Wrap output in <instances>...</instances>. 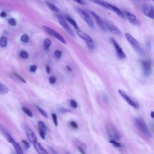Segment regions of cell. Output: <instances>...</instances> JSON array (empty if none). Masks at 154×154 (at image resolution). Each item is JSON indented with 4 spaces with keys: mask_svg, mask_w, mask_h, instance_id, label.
Wrapping results in <instances>:
<instances>
[{
    "mask_svg": "<svg viewBox=\"0 0 154 154\" xmlns=\"http://www.w3.org/2000/svg\"><path fill=\"white\" fill-rule=\"evenodd\" d=\"M38 128L42 129L46 133V127L44 122L39 120L38 122Z\"/></svg>",
    "mask_w": 154,
    "mask_h": 154,
    "instance_id": "cell-25",
    "label": "cell"
},
{
    "mask_svg": "<svg viewBox=\"0 0 154 154\" xmlns=\"http://www.w3.org/2000/svg\"><path fill=\"white\" fill-rule=\"evenodd\" d=\"M77 33L80 38L86 41V44L90 49L93 50L95 48V45L93 40L88 34L79 30L77 31Z\"/></svg>",
    "mask_w": 154,
    "mask_h": 154,
    "instance_id": "cell-3",
    "label": "cell"
},
{
    "mask_svg": "<svg viewBox=\"0 0 154 154\" xmlns=\"http://www.w3.org/2000/svg\"><path fill=\"white\" fill-rule=\"evenodd\" d=\"M112 11H113L117 15L124 19H126V17L124 13L118 8L113 5Z\"/></svg>",
    "mask_w": 154,
    "mask_h": 154,
    "instance_id": "cell-18",
    "label": "cell"
},
{
    "mask_svg": "<svg viewBox=\"0 0 154 154\" xmlns=\"http://www.w3.org/2000/svg\"><path fill=\"white\" fill-rule=\"evenodd\" d=\"M109 143L113 144L114 146L116 147H119L121 146L120 143H118L115 140H111L109 141Z\"/></svg>",
    "mask_w": 154,
    "mask_h": 154,
    "instance_id": "cell-36",
    "label": "cell"
},
{
    "mask_svg": "<svg viewBox=\"0 0 154 154\" xmlns=\"http://www.w3.org/2000/svg\"><path fill=\"white\" fill-rule=\"evenodd\" d=\"M13 145L15 149L16 152L18 154H23V150L19 143L15 142L13 143Z\"/></svg>",
    "mask_w": 154,
    "mask_h": 154,
    "instance_id": "cell-22",
    "label": "cell"
},
{
    "mask_svg": "<svg viewBox=\"0 0 154 154\" xmlns=\"http://www.w3.org/2000/svg\"><path fill=\"white\" fill-rule=\"evenodd\" d=\"M66 20L72 24L75 29L77 30H79L76 22L73 18L69 16H66Z\"/></svg>",
    "mask_w": 154,
    "mask_h": 154,
    "instance_id": "cell-19",
    "label": "cell"
},
{
    "mask_svg": "<svg viewBox=\"0 0 154 154\" xmlns=\"http://www.w3.org/2000/svg\"><path fill=\"white\" fill-rule=\"evenodd\" d=\"M146 45L147 50L149 51H151V43L149 41H147L146 42Z\"/></svg>",
    "mask_w": 154,
    "mask_h": 154,
    "instance_id": "cell-41",
    "label": "cell"
},
{
    "mask_svg": "<svg viewBox=\"0 0 154 154\" xmlns=\"http://www.w3.org/2000/svg\"><path fill=\"white\" fill-rule=\"evenodd\" d=\"M46 72L48 73H50V67L46 65Z\"/></svg>",
    "mask_w": 154,
    "mask_h": 154,
    "instance_id": "cell-46",
    "label": "cell"
},
{
    "mask_svg": "<svg viewBox=\"0 0 154 154\" xmlns=\"http://www.w3.org/2000/svg\"><path fill=\"white\" fill-rule=\"evenodd\" d=\"M29 37L27 34L23 35L21 38V40L24 42L27 43L29 41Z\"/></svg>",
    "mask_w": 154,
    "mask_h": 154,
    "instance_id": "cell-29",
    "label": "cell"
},
{
    "mask_svg": "<svg viewBox=\"0 0 154 154\" xmlns=\"http://www.w3.org/2000/svg\"><path fill=\"white\" fill-rule=\"evenodd\" d=\"M105 23L107 29L111 33L119 36H122V34L121 32L116 26L108 22Z\"/></svg>",
    "mask_w": 154,
    "mask_h": 154,
    "instance_id": "cell-11",
    "label": "cell"
},
{
    "mask_svg": "<svg viewBox=\"0 0 154 154\" xmlns=\"http://www.w3.org/2000/svg\"><path fill=\"white\" fill-rule=\"evenodd\" d=\"M27 137L30 142L32 143H37V139L34 133L29 128L26 127L25 128Z\"/></svg>",
    "mask_w": 154,
    "mask_h": 154,
    "instance_id": "cell-14",
    "label": "cell"
},
{
    "mask_svg": "<svg viewBox=\"0 0 154 154\" xmlns=\"http://www.w3.org/2000/svg\"><path fill=\"white\" fill-rule=\"evenodd\" d=\"M9 92L8 88L1 83H0V94L4 95L7 94Z\"/></svg>",
    "mask_w": 154,
    "mask_h": 154,
    "instance_id": "cell-21",
    "label": "cell"
},
{
    "mask_svg": "<svg viewBox=\"0 0 154 154\" xmlns=\"http://www.w3.org/2000/svg\"><path fill=\"white\" fill-rule=\"evenodd\" d=\"M24 147H25V149L26 150H28L30 147V144L28 143H24Z\"/></svg>",
    "mask_w": 154,
    "mask_h": 154,
    "instance_id": "cell-43",
    "label": "cell"
},
{
    "mask_svg": "<svg viewBox=\"0 0 154 154\" xmlns=\"http://www.w3.org/2000/svg\"><path fill=\"white\" fill-rule=\"evenodd\" d=\"M70 104L73 108H77V104L74 100H71L70 101Z\"/></svg>",
    "mask_w": 154,
    "mask_h": 154,
    "instance_id": "cell-38",
    "label": "cell"
},
{
    "mask_svg": "<svg viewBox=\"0 0 154 154\" xmlns=\"http://www.w3.org/2000/svg\"><path fill=\"white\" fill-rule=\"evenodd\" d=\"M90 13L94 18L97 24L100 29L104 32H106L107 28L106 23L102 19V18L95 12L90 11Z\"/></svg>",
    "mask_w": 154,
    "mask_h": 154,
    "instance_id": "cell-7",
    "label": "cell"
},
{
    "mask_svg": "<svg viewBox=\"0 0 154 154\" xmlns=\"http://www.w3.org/2000/svg\"><path fill=\"white\" fill-rule=\"evenodd\" d=\"M104 100L106 101V102H108V99L107 96L106 95H104Z\"/></svg>",
    "mask_w": 154,
    "mask_h": 154,
    "instance_id": "cell-47",
    "label": "cell"
},
{
    "mask_svg": "<svg viewBox=\"0 0 154 154\" xmlns=\"http://www.w3.org/2000/svg\"><path fill=\"white\" fill-rule=\"evenodd\" d=\"M38 130L40 137L43 140H45V135H46V133L40 128H38Z\"/></svg>",
    "mask_w": 154,
    "mask_h": 154,
    "instance_id": "cell-31",
    "label": "cell"
},
{
    "mask_svg": "<svg viewBox=\"0 0 154 154\" xmlns=\"http://www.w3.org/2000/svg\"><path fill=\"white\" fill-rule=\"evenodd\" d=\"M56 78L54 76H52L49 79V81L51 84H54L56 81Z\"/></svg>",
    "mask_w": 154,
    "mask_h": 154,
    "instance_id": "cell-39",
    "label": "cell"
},
{
    "mask_svg": "<svg viewBox=\"0 0 154 154\" xmlns=\"http://www.w3.org/2000/svg\"><path fill=\"white\" fill-rule=\"evenodd\" d=\"M51 44V41L48 39H46L44 41V50H48L49 47H50Z\"/></svg>",
    "mask_w": 154,
    "mask_h": 154,
    "instance_id": "cell-24",
    "label": "cell"
},
{
    "mask_svg": "<svg viewBox=\"0 0 154 154\" xmlns=\"http://www.w3.org/2000/svg\"><path fill=\"white\" fill-rule=\"evenodd\" d=\"M37 66L35 65L30 66V71L33 73L35 72L37 69Z\"/></svg>",
    "mask_w": 154,
    "mask_h": 154,
    "instance_id": "cell-40",
    "label": "cell"
},
{
    "mask_svg": "<svg viewBox=\"0 0 154 154\" xmlns=\"http://www.w3.org/2000/svg\"><path fill=\"white\" fill-rule=\"evenodd\" d=\"M35 148L38 153L40 154H48L47 151L41 145L37 143H33Z\"/></svg>",
    "mask_w": 154,
    "mask_h": 154,
    "instance_id": "cell-17",
    "label": "cell"
},
{
    "mask_svg": "<svg viewBox=\"0 0 154 154\" xmlns=\"http://www.w3.org/2000/svg\"><path fill=\"white\" fill-rule=\"evenodd\" d=\"M152 1H154V0H152Z\"/></svg>",
    "mask_w": 154,
    "mask_h": 154,
    "instance_id": "cell-53",
    "label": "cell"
},
{
    "mask_svg": "<svg viewBox=\"0 0 154 154\" xmlns=\"http://www.w3.org/2000/svg\"><path fill=\"white\" fill-rule=\"evenodd\" d=\"M135 124L139 130L145 136L151 138V135L144 121L140 118H135L134 119Z\"/></svg>",
    "mask_w": 154,
    "mask_h": 154,
    "instance_id": "cell-2",
    "label": "cell"
},
{
    "mask_svg": "<svg viewBox=\"0 0 154 154\" xmlns=\"http://www.w3.org/2000/svg\"><path fill=\"white\" fill-rule=\"evenodd\" d=\"M1 132L9 143L13 144L15 142L9 133L2 126H1Z\"/></svg>",
    "mask_w": 154,
    "mask_h": 154,
    "instance_id": "cell-16",
    "label": "cell"
},
{
    "mask_svg": "<svg viewBox=\"0 0 154 154\" xmlns=\"http://www.w3.org/2000/svg\"><path fill=\"white\" fill-rule=\"evenodd\" d=\"M7 16V14L4 11H3L1 14V16L3 18H5Z\"/></svg>",
    "mask_w": 154,
    "mask_h": 154,
    "instance_id": "cell-44",
    "label": "cell"
},
{
    "mask_svg": "<svg viewBox=\"0 0 154 154\" xmlns=\"http://www.w3.org/2000/svg\"><path fill=\"white\" fill-rule=\"evenodd\" d=\"M58 18L61 26H63L67 32L73 37L75 38L76 36L74 32H73V30L70 26L68 25V24L65 21L63 17L61 15H59L58 16Z\"/></svg>",
    "mask_w": 154,
    "mask_h": 154,
    "instance_id": "cell-9",
    "label": "cell"
},
{
    "mask_svg": "<svg viewBox=\"0 0 154 154\" xmlns=\"http://www.w3.org/2000/svg\"><path fill=\"white\" fill-rule=\"evenodd\" d=\"M49 149L52 151V152L54 154H58V153L54 149L52 148V147H49Z\"/></svg>",
    "mask_w": 154,
    "mask_h": 154,
    "instance_id": "cell-45",
    "label": "cell"
},
{
    "mask_svg": "<svg viewBox=\"0 0 154 154\" xmlns=\"http://www.w3.org/2000/svg\"><path fill=\"white\" fill-rule=\"evenodd\" d=\"M27 142H28L26 140H22V143H26Z\"/></svg>",
    "mask_w": 154,
    "mask_h": 154,
    "instance_id": "cell-51",
    "label": "cell"
},
{
    "mask_svg": "<svg viewBox=\"0 0 154 154\" xmlns=\"http://www.w3.org/2000/svg\"><path fill=\"white\" fill-rule=\"evenodd\" d=\"M125 36L128 41L135 51L141 56H145V53L137 41L128 33H126L125 34Z\"/></svg>",
    "mask_w": 154,
    "mask_h": 154,
    "instance_id": "cell-1",
    "label": "cell"
},
{
    "mask_svg": "<svg viewBox=\"0 0 154 154\" xmlns=\"http://www.w3.org/2000/svg\"><path fill=\"white\" fill-rule=\"evenodd\" d=\"M22 110H23V111L28 116L30 117V118H32L33 117V114L32 112L31 111V110L30 109L26 107H23L22 108Z\"/></svg>",
    "mask_w": 154,
    "mask_h": 154,
    "instance_id": "cell-26",
    "label": "cell"
},
{
    "mask_svg": "<svg viewBox=\"0 0 154 154\" xmlns=\"http://www.w3.org/2000/svg\"><path fill=\"white\" fill-rule=\"evenodd\" d=\"M20 55L24 59H27L28 56V53L25 51H22L20 52Z\"/></svg>",
    "mask_w": 154,
    "mask_h": 154,
    "instance_id": "cell-32",
    "label": "cell"
},
{
    "mask_svg": "<svg viewBox=\"0 0 154 154\" xmlns=\"http://www.w3.org/2000/svg\"><path fill=\"white\" fill-rule=\"evenodd\" d=\"M62 54V52L59 50L55 51L54 52L55 57L58 59H59L61 58Z\"/></svg>",
    "mask_w": 154,
    "mask_h": 154,
    "instance_id": "cell-33",
    "label": "cell"
},
{
    "mask_svg": "<svg viewBox=\"0 0 154 154\" xmlns=\"http://www.w3.org/2000/svg\"><path fill=\"white\" fill-rule=\"evenodd\" d=\"M111 41L115 47L117 54L121 59H124L126 57V55L123 51L122 49L116 41L113 38L111 39Z\"/></svg>",
    "mask_w": 154,
    "mask_h": 154,
    "instance_id": "cell-10",
    "label": "cell"
},
{
    "mask_svg": "<svg viewBox=\"0 0 154 154\" xmlns=\"http://www.w3.org/2000/svg\"><path fill=\"white\" fill-rule=\"evenodd\" d=\"M126 14L129 22L135 26H138L141 25V22L137 19L136 16L128 12H126Z\"/></svg>",
    "mask_w": 154,
    "mask_h": 154,
    "instance_id": "cell-13",
    "label": "cell"
},
{
    "mask_svg": "<svg viewBox=\"0 0 154 154\" xmlns=\"http://www.w3.org/2000/svg\"><path fill=\"white\" fill-rule=\"evenodd\" d=\"M78 149L79 151L81 152L82 153V154H84V152L82 150V149L80 148H78Z\"/></svg>",
    "mask_w": 154,
    "mask_h": 154,
    "instance_id": "cell-50",
    "label": "cell"
},
{
    "mask_svg": "<svg viewBox=\"0 0 154 154\" xmlns=\"http://www.w3.org/2000/svg\"><path fill=\"white\" fill-rule=\"evenodd\" d=\"M42 28L46 33L54 37L55 38L57 39L63 44H67L66 42L63 37L54 30L44 26H42Z\"/></svg>",
    "mask_w": 154,
    "mask_h": 154,
    "instance_id": "cell-5",
    "label": "cell"
},
{
    "mask_svg": "<svg viewBox=\"0 0 154 154\" xmlns=\"http://www.w3.org/2000/svg\"><path fill=\"white\" fill-rule=\"evenodd\" d=\"M73 1L80 5H84L86 4V3L83 0H73Z\"/></svg>",
    "mask_w": 154,
    "mask_h": 154,
    "instance_id": "cell-42",
    "label": "cell"
},
{
    "mask_svg": "<svg viewBox=\"0 0 154 154\" xmlns=\"http://www.w3.org/2000/svg\"><path fill=\"white\" fill-rule=\"evenodd\" d=\"M9 24L12 26H16L17 24V21L13 18H10L8 20Z\"/></svg>",
    "mask_w": 154,
    "mask_h": 154,
    "instance_id": "cell-28",
    "label": "cell"
},
{
    "mask_svg": "<svg viewBox=\"0 0 154 154\" xmlns=\"http://www.w3.org/2000/svg\"><path fill=\"white\" fill-rule=\"evenodd\" d=\"M66 67L67 69L69 71L71 72L72 71V69L69 66H66Z\"/></svg>",
    "mask_w": 154,
    "mask_h": 154,
    "instance_id": "cell-48",
    "label": "cell"
},
{
    "mask_svg": "<svg viewBox=\"0 0 154 154\" xmlns=\"http://www.w3.org/2000/svg\"><path fill=\"white\" fill-rule=\"evenodd\" d=\"M53 120L54 124L55 126L57 127L58 125L57 116L56 114L52 113V114Z\"/></svg>",
    "mask_w": 154,
    "mask_h": 154,
    "instance_id": "cell-30",
    "label": "cell"
},
{
    "mask_svg": "<svg viewBox=\"0 0 154 154\" xmlns=\"http://www.w3.org/2000/svg\"><path fill=\"white\" fill-rule=\"evenodd\" d=\"M37 108L39 111L42 115V116H44L46 118L48 119V115L43 110L38 106L37 107Z\"/></svg>",
    "mask_w": 154,
    "mask_h": 154,
    "instance_id": "cell-34",
    "label": "cell"
},
{
    "mask_svg": "<svg viewBox=\"0 0 154 154\" xmlns=\"http://www.w3.org/2000/svg\"><path fill=\"white\" fill-rule=\"evenodd\" d=\"M141 64L142 66L143 76L145 78L149 77L151 71V64L149 61H141Z\"/></svg>",
    "mask_w": 154,
    "mask_h": 154,
    "instance_id": "cell-6",
    "label": "cell"
},
{
    "mask_svg": "<svg viewBox=\"0 0 154 154\" xmlns=\"http://www.w3.org/2000/svg\"><path fill=\"white\" fill-rule=\"evenodd\" d=\"M151 116L152 118L154 119V112H151Z\"/></svg>",
    "mask_w": 154,
    "mask_h": 154,
    "instance_id": "cell-49",
    "label": "cell"
},
{
    "mask_svg": "<svg viewBox=\"0 0 154 154\" xmlns=\"http://www.w3.org/2000/svg\"><path fill=\"white\" fill-rule=\"evenodd\" d=\"M13 75L16 77L20 79L21 81H22L23 83H26V81L25 79H24L21 76L17 74L13 73Z\"/></svg>",
    "mask_w": 154,
    "mask_h": 154,
    "instance_id": "cell-37",
    "label": "cell"
},
{
    "mask_svg": "<svg viewBox=\"0 0 154 154\" xmlns=\"http://www.w3.org/2000/svg\"><path fill=\"white\" fill-rule=\"evenodd\" d=\"M119 92L121 96L129 105L135 109H138L139 108V106L137 103L131 100V98L128 96L124 91L119 89Z\"/></svg>",
    "mask_w": 154,
    "mask_h": 154,
    "instance_id": "cell-8",
    "label": "cell"
},
{
    "mask_svg": "<svg viewBox=\"0 0 154 154\" xmlns=\"http://www.w3.org/2000/svg\"><path fill=\"white\" fill-rule=\"evenodd\" d=\"M77 11L83 19L87 23L89 26L92 28H95V24L90 15L82 9L78 8Z\"/></svg>",
    "mask_w": 154,
    "mask_h": 154,
    "instance_id": "cell-4",
    "label": "cell"
},
{
    "mask_svg": "<svg viewBox=\"0 0 154 154\" xmlns=\"http://www.w3.org/2000/svg\"><path fill=\"white\" fill-rule=\"evenodd\" d=\"M144 14L146 16L154 20V7L152 5H146L143 9Z\"/></svg>",
    "mask_w": 154,
    "mask_h": 154,
    "instance_id": "cell-12",
    "label": "cell"
},
{
    "mask_svg": "<svg viewBox=\"0 0 154 154\" xmlns=\"http://www.w3.org/2000/svg\"><path fill=\"white\" fill-rule=\"evenodd\" d=\"M58 111L61 114H64L67 112H71L69 110L62 107L58 108Z\"/></svg>",
    "mask_w": 154,
    "mask_h": 154,
    "instance_id": "cell-27",
    "label": "cell"
},
{
    "mask_svg": "<svg viewBox=\"0 0 154 154\" xmlns=\"http://www.w3.org/2000/svg\"><path fill=\"white\" fill-rule=\"evenodd\" d=\"M45 3L47 7L52 11L56 12L59 11L58 8L53 4L48 1H46Z\"/></svg>",
    "mask_w": 154,
    "mask_h": 154,
    "instance_id": "cell-20",
    "label": "cell"
},
{
    "mask_svg": "<svg viewBox=\"0 0 154 154\" xmlns=\"http://www.w3.org/2000/svg\"><path fill=\"white\" fill-rule=\"evenodd\" d=\"M71 126L73 129H77L78 128V126L77 123L74 121H71L70 123Z\"/></svg>",
    "mask_w": 154,
    "mask_h": 154,
    "instance_id": "cell-35",
    "label": "cell"
},
{
    "mask_svg": "<svg viewBox=\"0 0 154 154\" xmlns=\"http://www.w3.org/2000/svg\"><path fill=\"white\" fill-rule=\"evenodd\" d=\"M90 1L95 3L107 9L111 10H112L113 5L103 1V0H90Z\"/></svg>",
    "mask_w": 154,
    "mask_h": 154,
    "instance_id": "cell-15",
    "label": "cell"
},
{
    "mask_svg": "<svg viewBox=\"0 0 154 154\" xmlns=\"http://www.w3.org/2000/svg\"><path fill=\"white\" fill-rule=\"evenodd\" d=\"M7 38L5 37H2L0 40V46L2 48H5L7 46Z\"/></svg>",
    "mask_w": 154,
    "mask_h": 154,
    "instance_id": "cell-23",
    "label": "cell"
},
{
    "mask_svg": "<svg viewBox=\"0 0 154 154\" xmlns=\"http://www.w3.org/2000/svg\"><path fill=\"white\" fill-rule=\"evenodd\" d=\"M131 1H136V0H131Z\"/></svg>",
    "mask_w": 154,
    "mask_h": 154,
    "instance_id": "cell-52",
    "label": "cell"
}]
</instances>
